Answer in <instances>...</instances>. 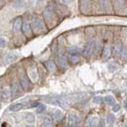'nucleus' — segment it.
<instances>
[{
  "instance_id": "f257e3e1",
  "label": "nucleus",
  "mask_w": 127,
  "mask_h": 127,
  "mask_svg": "<svg viewBox=\"0 0 127 127\" xmlns=\"http://www.w3.org/2000/svg\"><path fill=\"white\" fill-rule=\"evenodd\" d=\"M32 29H33V32H35V33H40V32H43V30H44V27H43V25H42V23H41V21L40 20H38V19H33L32 20Z\"/></svg>"
},
{
  "instance_id": "f03ea898",
  "label": "nucleus",
  "mask_w": 127,
  "mask_h": 127,
  "mask_svg": "<svg viewBox=\"0 0 127 127\" xmlns=\"http://www.w3.org/2000/svg\"><path fill=\"white\" fill-rule=\"evenodd\" d=\"M95 46H96L95 41H89V42L86 44L84 50H83V55H84L85 57H89V56L94 52Z\"/></svg>"
},
{
  "instance_id": "7ed1b4c3",
  "label": "nucleus",
  "mask_w": 127,
  "mask_h": 127,
  "mask_svg": "<svg viewBox=\"0 0 127 127\" xmlns=\"http://www.w3.org/2000/svg\"><path fill=\"white\" fill-rule=\"evenodd\" d=\"M22 92H21V88L19 87V84L18 83H13L12 87H11V96L12 98L16 99L19 96H21Z\"/></svg>"
},
{
  "instance_id": "20e7f679",
  "label": "nucleus",
  "mask_w": 127,
  "mask_h": 127,
  "mask_svg": "<svg viewBox=\"0 0 127 127\" xmlns=\"http://www.w3.org/2000/svg\"><path fill=\"white\" fill-rule=\"evenodd\" d=\"M43 17H44V19L47 21L48 23H50V22H52V21H55V20H56L55 14H54V13H53V11H51L50 9H47V10H45V11H44V13H43Z\"/></svg>"
},
{
  "instance_id": "39448f33",
  "label": "nucleus",
  "mask_w": 127,
  "mask_h": 127,
  "mask_svg": "<svg viewBox=\"0 0 127 127\" xmlns=\"http://www.w3.org/2000/svg\"><path fill=\"white\" fill-rule=\"evenodd\" d=\"M21 85H22L23 89H25V90H29L31 88V81L28 78V76L23 75L21 77Z\"/></svg>"
},
{
  "instance_id": "423d86ee",
  "label": "nucleus",
  "mask_w": 127,
  "mask_h": 127,
  "mask_svg": "<svg viewBox=\"0 0 127 127\" xmlns=\"http://www.w3.org/2000/svg\"><path fill=\"white\" fill-rule=\"evenodd\" d=\"M11 95V91H9L7 88H4L2 90H0V97L4 100H8Z\"/></svg>"
},
{
  "instance_id": "0eeeda50",
  "label": "nucleus",
  "mask_w": 127,
  "mask_h": 127,
  "mask_svg": "<svg viewBox=\"0 0 127 127\" xmlns=\"http://www.w3.org/2000/svg\"><path fill=\"white\" fill-rule=\"evenodd\" d=\"M22 27H23V25H22V19L19 18V19H17L16 21H15V23H14V27H13L14 32H18L22 29Z\"/></svg>"
},
{
  "instance_id": "6e6552de",
  "label": "nucleus",
  "mask_w": 127,
  "mask_h": 127,
  "mask_svg": "<svg viewBox=\"0 0 127 127\" xmlns=\"http://www.w3.org/2000/svg\"><path fill=\"white\" fill-rule=\"evenodd\" d=\"M120 52H121V44L120 42H116L114 44V49H113V55L115 57H118L120 55Z\"/></svg>"
},
{
  "instance_id": "1a4fd4ad",
  "label": "nucleus",
  "mask_w": 127,
  "mask_h": 127,
  "mask_svg": "<svg viewBox=\"0 0 127 127\" xmlns=\"http://www.w3.org/2000/svg\"><path fill=\"white\" fill-rule=\"evenodd\" d=\"M46 67H47V69L50 71V72H55V70H56V65H55V64L53 61H47L46 62Z\"/></svg>"
},
{
  "instance_id": "9d476101",
  "label": "nucleus",
  "mask_w": 127,
  "mask_h": 127,
  "mask_svg": "<svg viewBox=\"0 0 127 127\" xmlns=\"http://www.w3.org/2000/svg\"><path fill=\"white\" fill-rule=\"evenodd\" d=\"M23 108H24V104H22V103H17V104L12 105L9 110L11 111H20V110H22Z\"/></svg>"
},
{
  "instance_id": "9b49d317",
  "label": "nucleus",
  "mask_w": 127,
  "mask_h": 127,
  "mask_svg": "<svg viewBox=\"0 0 127 127\" xmlns=\"http://www.w3.org/2000/svg\"><path fill=\"white\" fill-rule=\"evenodd\" d=\"M22 29H23V31L25 32V34H27V35H30L31 34V26H30V23L29 22H25L23 24Z\"/></svg>"
},
{
  "instance_id": "f8f14e48",
  "label": "nucleus",
  "mask_w": 127,
  "mask_h": 127,
  "mask_svg": "<svg viewBox=\"0 0 127 127\" xmlns=\"http://www.w3.org/2000/svg\"><path fill=\"white\" fill-rule=\"evenodd\" d=\"M16 55L15 54H13V53H11V54H8L6 57H5V59H4V61H5V63L6 64H9V63H12V62H14L15 60H16Z\"/></svg>"
},
{
  "instance_id": "ddd939ff",
  "label": "nucleus",
  "mask_w": 127,
  "mask_h": 127,
  "mask_svg": "<svg viewBox=\"0 0 127 127\" xmlns=\"http://www.w3.org/2000/svg\"><path fill=\"white\" fill-rule=\"evenodd\" d=\"M58 61H59V64H60L61 66H63V67H65V66L67 65L66 60L64 58V56L62 54H59V56H58Z\"/></svg>"
},
{
  "instance_id": "4468645a",
  "label": "nucleus",
  "mask_w": 127,
  "mask_h": 127,
  "mask_svg": "<svg viewBox=\"0 0 127 127\" xmlns=\"http://www.w3.org/2000/svg\"><path fill=\"white\" fill-rule=\"evenodd\" d=\"M63 116H64V113L62 111L56 110V111H54V117H55L56 120H61L63 118Z\"/></svg>"
},
{
  "instance_id": "2eb2a0df",
  "label": "nucleus",
  "mask_w": 127,
  "mask_h": 127,
  "mask_svg": "<svg viewBox=\"0 0 127 127\" xmlns=\"http://www.w3.org/2000/svg\"><path fill=\"white\" fill-rule=\"evenodd\" d=\"M42 127H54V122L51 118H45L44 122L42 124Z\"/></svg>"
},
{
  "instance_id": "dca6fc26",
  "label": "nucleus",
  "mask_w": 127,
  "mask_h": 127,
  "mask_svg": "<svg viewBox=\"0 0 127 127\" xmlns=\"http://www.w3.org/2000/svg\"><path fill=\"white\" fill-rule=\"evenodd\" d=\"M104 101L106 102L107 105H110V106H113L114 105V99H113L112 96H107V97H105Z\"/></svg>"
},
{
  "instance_id": "f3484780",
  "label": "nucleus",
  "mask_w": 127,
  "mask_h": 127,
  "mask_svg": "<svg viewBox=\"0 0 127 127\" xmlns=\"http://www.w3.org/2000/svg\"><path fill=\"white\" fill-rule=\"evenodd\" d=\"M97 117H91L89 120H88V123H87V126L88 127H96L97 126Z\"/></svg>"
},
{
  "instance_id": "a211bd4d",
  "label": "nucleus",
  "mask_w": 127,
  "mask_h": 127,
  "mask_svg": "<svg viewBox=\"0 0 127 127\" xmlns=\"http://www.w3.org/2000/svg\"><path fill=\"white\" fill-rule=\"evenodd\" d=\"M110 55H111V47H110L109 45H107V46L105 47V50H104L103 58H104V59H107V58L110 57Z\"/></svg>"
},
{
  "instance_id": "6ab92c4d",
  "label": "nucleus",
  "mask_w": 127,
  "mask_h": 127,
  "mask_svg": "<svg viewBox=\"0 0 127 127\" xmlns=\"http://www.w3.org/2000/svg\"><path fill=\"white\" fill-rule=\"evenodd\" d=\"M26 119H27V121L28 122H34V120H35V117H34V115L32 114V113H27L26 114Z\"/></svg>"
},
{
  "instance_id": "aec40b11",
  "label": "nucleus",
  "mask_w": 127,
  "mask_h": 127,
  "mask_svg": "<svg viewBox=\"0 0 127 127\" xmlns=\"http://www.w3.org/2000/svg\"><path fill=\"white\" fill-rule=\"evenodd\" d=\"M69 60L71 61V63L76 64L79 62V57L76 56V55H70V56H69Z\"/></svg>"
},
{
  "instance_id": "412c9836",
  "label": "nucleus",
  "mask_w": 127,
  "mask_h": 127,
  "mask_svg": "<svg viewBox=\"0 0 127 127\" xmlns=\"http://www.w3.org/2000/svg\"><path fill=\"white\" fill-rule=\"evenodd\" d=\"M45 110H46V107L44 105H39L36 109V112L37 113H42L43 111H45Z\"/></svg>"
},
{
  "instance_id": "4be33fe9",
  "label": "nucleus",
  "mask_w": 127,
  "mask_h": 127,
  "mask_svg": "<svg viewBox=\"0 0 127 127\" xmlns=\"http://www.w3.org/2000/svg\"><path fill=\"white\" fill-rule=\"evenodd\" d=\"M24 6V1H15L14 2V7L15 8H22Z\"/></svg>"
},
{
  "instance_id": "5701e85b",
  "label": "nucleus",
  "mask_w": 127,
  "mask_h": 127,
  "mask_svg": "<svg viewBox=\"0 0 127 127\" xmlns=\"http://www.w3.org/2000/svg\"><path fill=\"white\" fill-rule=\"evenodd\" d=\"M107 121H108V123L111 125L113 122H114V116L112 115V114H110V115H108V118H107Z\"/></svg>"
},
{
  "instance_id": "b1692460",
  "label": "nucleus",
  "mask_w": 127,
  "mask_h": 127,
  "mask_svg": "<svg viewBox=\"0 0 127 127\" xmlns=\"http://www.w3.org/2000/svg\"><path fill=\"white\" fill-rule=\"evenodd\" d=\"M36 106H39V104L37 102H32V103L26 104V107L27 108H32V107H36Z\"/></svg>"
},
{
  "instance_id": "393cba45",
  "label": "nucleus",
  "mask_w": 127,
  "mask_h": 127,
  "mask_svg": "<svg viewBox=\"0 0 127 127\" xmlns=\"http://www.w3.org/2000/svg\"><path fill=\"white\" fill-rule=\"evenodd\" d=\"M121 54H122V58H123V60H126L127 59V48H123L122 50H121Z\"/></svg>"
},
{
  "instance_id": "a878e982",
  "label": "nucleus",
  "mask_w": 127,
  "mask_h": 127,
  "mask_svg": "<svg viewBox=\"0 0 127 127\" xmlns=\"http://www.w3.org/2000/svg\"><path fill=\"white\" fill-rule=\"evenodd\" d=\"M6 45H7L6 40H5L4 38H0V47L4 48V47H6Z\"/></svg>"
},
{
  "instance_id": "bb28decb",
  "label": "nucleus",
  "mask_w": 127,
  "mask_h": 127,
  "mask_svg": "<svg viewBox=\"0 0 127 127\" xmlns=\"http://www.w3.org/2000/svg\"><path fill=\"white\" fill-rule=\"evenodd\" d=\"M102 101H103V99L101 97H96L95 99H94V103H97V104H101Z\"/></svg>"
},
{
  "instance_id": "cd10ccee",
  "label": "nucleus",
  "mask_w": 127,
  "mask_h": 127,
  "mask_svg": "<svg viewBox=\"0 0 127 127\" xmlns=\"http://www.w3.org/2000/svg\"><path fill=\"white\" fill-rule=\"evenodd\" d=\"M98 127H106L104 119H101V120H100V122H99V124H98Z\"/></svg>"
},
{
  "instance_id": "c85d7f7f",
  "label": "nucleus",
  "mask_w": 127,
  "mask_h": 127,
  "mask_svg": "<svg viewBox=\"0 0 127 127\" xmlns=\"http://www.w3.org/2000/svg\"><path fill=\"white\" fill-rule=\"evenodd\" d=\"M112 111H119V105H113Z\"/></svg>"
},
{
  "instance_id": "c756f323",
  "label": "nucleus",
  "mask_w": 127,
  "mask_h": 127,
  "mask_svg": "<svg viewBox=\"0 0 127 127\" xmlns=\"http://www.w3.org/2000/svg\"><path fill=\"white\" fill-rule=\"evenodd\" d=\"M123 108H124L125 110H127V100L123 102Z\"/></svg>"
},
{
  "instance_id": "7c9ffc66",
  "label": "nucleus",
  "mask_w": 127,
  "mask_h": 127,
  "mask_svg": "<svg viewBox=\"0 0 127 127\" xmlns=\"http://www.w3.org/2000/svg\"><path fill=\"white\" fill-rule=\"evenodd\" d=\"M4 4H5V2H4V1H0V9L4 6Z\"/></svg>"
},
{
  "instance_id": "2f4dec72",
  "label": "nucleus",
  "mask_w": 127,
  "mask_h": 127,
  "mask_svg": "<svg viewBox=\"0 0 127 127\" xmlns=\"http://www.w3.org/2000/svg\"><path fill=\"white\" fill-rule=\"evenodd\" d=\"M67 127H77V124H72V123H70Z\"/></svg>"
},
{
  "instance_id": "473e14b6",
  "label": "nucleus",
  "mask_w": 127,
  "mask_h": 127,
  "mask_svg": "<svg viewBox=\"0 0 127 127\" xmlns=\"http://www.w3.org/2000/svg\"><path fill=\"white\" fill-rule=\"evenodd\" d=\"M29 127H32V126H29Z\"/></svg>"
},
{
  "instance_id": "72a5a7b5",
  "label": "nucleus",
  "mask_w": 127,
  "mask_h": 127,
  "mask_svg": "<svg viewBox=\"0 0 127 127\" xmlns=\"http://www.w3.org/2000/svg\"><path fill=\"white\" fill-rule=\"evenodd\" d=\"M0 107H1V105H0Z\"/></svg>"
}]
</instances>
